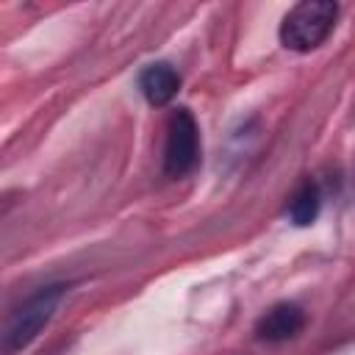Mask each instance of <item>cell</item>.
Returning a JSON list of instances; mask_svg holds the SVG:
<instances>
[{"label": "cell", "mask_w": 355, "mask_h": 355, "mask_svg": "<svg viewBox=\"0 0 355 355\" xmlns=\"http://www.w3.org/2000/svg\"><path fill=\"white\" fill-rule=\"evenodd\" d=\"M338 17V6L327 0H305L297 3L280 22V42L286 50L311 53L316 50L333 31Z\"/></svg>", "instance_id": "6da1fadb"}, {"label": "cell", "mask_w": 355, "mask_h": 355, "mask_svg": "<svg viewBox=\"0 0 355 355\" xmlns=\"http://www.w3.org/2000/svg\"><path fill=\"white\" fill-rule=\"evenodd\" d=\"M61 297H64V286H44L36 294H31L8 316L6 327H3V355H14V352L25 349L42 333V327L53 319Z\"/></svg>", "instance_id": "7a4b0ae2"}, {"label": "cell", "mask_w": 355, "mask_h": 355, "mask_svg": "<svg viewBox=\"0 0 355 355\" xmlns=\"http://www.w3.org/2000/svg\"><path fill=\"white\" fill-rule=\"evenodd\" d=\"M200 153L197 122L189 108H178L166 128V147H164V172L169 178H183L194 169Z\"/></svg>", "instance_id": "3957f363"}, {"label": "cell", "mask_w": 355, "mask_h": 355, "mask_svg": "<svg viewBox=\"0 0 355 355\" xmlns=\"http://www.w3.org/2000/svg\"><path fill=\"white\" fill-rule=\"evenodd\" d=\"M302 327H305V313H302V308L294 305V302H277L275 308H269V311L258 319L255 336H258L261 341L277 344V341L294 338Z\"/></svg>", "instance_id": "277c9868"}, {"label": "cell", "mask_w": 355, "mask_h": 355, "mask_svg": "<svg viewBox=\"0 0 355 355\" xmlns=\"http://www.w3.org/2000/svg\"><path fill=\"white\" fill-rule=\"evenodd\" d=\"M139 89H141V94H144V100L150 103V105H166L175 94H178V89H180V75L169 67V64H150L147 69H141V75H139Z\"/></svg>", "instance_id": "5b68a950"}, {"label": "cell", "mask_w": 355, "mask_h": 355, "mask_svg": "<svg viewBox=\"0 0 355 355\" xmlns=\"http://www.w3.org/2000/svg\"><path fill=\"white\" fill-rule=\"evenodd\" d=\"M319 189H316V183H311V180H305L294 194H291V202H288V216H291V222L297 225V227H305V225H311L316 216H319Z\"/></svg>", "instance_id": "8992f818"}]
</instances>
